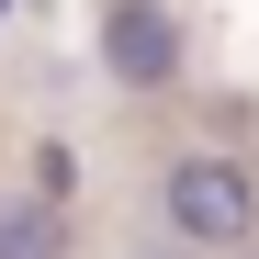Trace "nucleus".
Wrapping results in <instances>:
<instances>
[{
  "instance_id": "1",
  "label": "nucleus",
  "mask_w": 259,
  "mask_h": 259,
  "mask_svg": "<svg viewBox=\"0 0 259 259\" xmlns=\"http://www.w3.org/2000/svg\"><path fill=\"white\" fill-rule=\"evenodd\" d=\"M158 214H169V248H237V237H259V181L237 158H181L158 181Z\"/></svg>"
},
{
  "instance_id": "2",
  "label": "nucleus",
  "mask_w": 259,
  "mask_h": 259,
  "mask_svg": "<svg viewBox=\"0 0 259 259\" xmlns=\"http://www.w3.org/2000/svg\"><path fill=\"white\" fill-rule=\"evenodd\" d=\"M102 68L124 91H169V79H181V23H169V0H113L102 12Z\"/></svg>"
},
{
  "instance_id": "3",
  "label": "nucleus",
  "mask_w": 259,
  "mask_h": 259,
  "mask_svg": "<svg viewBox=\"0 0 259 259\" xmlns=\"http://www.w3.org/2000/svg\"><path fill=\"white\" fill-rule=\"evenodd\" d=\"M0 259H68V214L57 203H0Z\"/></svg>"
},
{
  "instance_id": "4",
  "label": "nucleus",
  "mask_w": 259,
  "mask_h": 259,
  "mask_svg": "<svg viewBox=\"0 0 259 259\" xmlns=\"http://www.w3.org/2000/svg\"><path fill=\"white\" fill-rule=\"evenodd\" d=\"M136 259H192V248H136Z\"/></svg>"
},
{
  "instance_id": "5",
  "label": "nucleus",
  "mask_w": 259,
  "mask_h": 259,
  "mask_svg": "<svg viewBox=\"0 0 259 259\" xmlns=\"http://www.w3.org/2000/svg\"><path fill=\"white\" fill-rule=\"evenodd\" d=\"M0 12H12V0H0Z\"/></svg>"
},
{
  "instance_id": "6",
  "label": "nucleus",
  "mask_w": 259,
  "mask_h": 259,
  "mask_svg": "<svg viewBox=\"0 0 259 259\" xmlns=\"http://www.w3.org/2000/svg\"><path fill=\"white\" fill-rule=\"evenodd\" d=\"M248 259H259V248H248Z\"/></svg>"
}]
</instances>
